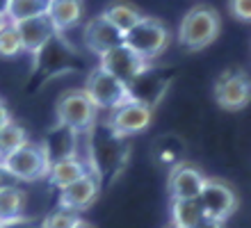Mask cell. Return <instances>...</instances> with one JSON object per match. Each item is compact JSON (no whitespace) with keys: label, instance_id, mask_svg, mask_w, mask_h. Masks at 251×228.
Masks as SVG:
<instances>
[{"label":"cell","instance_id":"f1b7e54d","mask_svg":"<svg viewBox=\"0 0 251 228\" xmlns=\"http://www.w3.org/2000/svg\"><path fill=\"white\" fill-rule=\"evenodd\" d=\"M165 228H180V226H178V224H174V222H169Z\"/></svg>","mask_w":251,"mask_h":228},{"label":"cell","instance_id":"7a4b0ae2","mask_svg":"<svg viewBox=\"0 0 251 228\" xmlns=\"http://www.w3.org/2000/svg\"><path fill=\"white\" fill-rule=\"evenodd\" d=\"M96 105L92 103V98L85 94V89H69L64 91L57 103H55V117L57 124L69 130L71 135H82L89 132L96 124Z\"/></svg>","mask_w":251,"mask_h":228},{"label":"cell","instance_id":"8fae6325","mask_svg":"<svg viewBox=\"0 0 251 228\" xmlns=\"http://www.w3.org/2000/svg\"><path fill=\"white\" fill-rule=\"evenodd\" d=\"M82 41H85L89 52H94L96 57H103L107 51H112V48L124 44V34L103 14H99V16H94V19H89L85 23Z\"/></svg>","mask_w":251,"mask_h":228},{"label":"cell","instance_id":"44dd1931","mask_svg":"<svg viewBox=\"0 0 251 228\" xmlns=\"http://www.w3.org/2000/svg\"><path fill=\"white\" fill-rule=\"evenodd\" d=\"M23 144H27L25 130H23L16 121H9V124L0 130V162L7 160L12 153H16Z\"/></svg>","mask_w":251,"mask_h":228},{"label":"cell","instance_id":"52a82bcc","mask_svg":"<svg viewBox=\"0 0 251 228\" xmlns=\"http://www.w3.org/2000/svg\"><path fill=\"white\" fill-rule=\"evenodd\" d=\"M153 121V110L146 105L137 103V101H126L117 110H112V117L107 121V130L112 132L117 139H126V137H135L139 132H144Z\"/></svg>","mask_w":251,"mask_h":228},{"label":"cell","instance_id":"2e32d148","mask_svg":"<svg viewBox=\"0 0 251 228\" xmlns=\"http://www.w3.org/2000/svg\"><path fill=\"white\" fill-rule=\"evenodd\" d=\"M89 169L78 155H66V157H60V160H55L53 167H50V174H48V182L57 189H64L69 187L71 182L80 180V178L89 174Z\"/></svg>","mask_w":251,"mask_h":228},{"label":"cell","instance_id":"8992f818","mask_svg":"<svg viewBox=\"0 0 251 228\" xmlns=\"http://www.w3.org/2000/svg\"><path fill=\"white\" fill-rule=\"evenodd\" d=\"M85 94L92 98V103L96 105V110H117L119 105H124L126 101H130L128 87L117 80L114 76H110L107 71H103L100 66H96L85 82Z\"/></svg>","mask_w":251,"mask_h":228},{"label":"cell","instance_id":"7c38bea8","mask_svg":"<svg viewBox=\"0 0 251 228\" xmlns=\"http://www.w3.org/2000/svg\"><path fill=\"white\" fill-rule=\"evenodd\" d=\"M99 192H100V176L96 171H89L80 180L60 189V208L71 210V212H82L99 199Z\"/></svg>","mask_w":251,"mask_h":228},{"label":"cell","instance_id":"9c48e42d","mask_svg":"<svg viewBox=\"0 0 251 228\" xmlns=\"http://www.w3.org/2000/svg\"><path fill=\"white\" fill-rule=\"evenodd\" d=\"M99 66L128 87L139 73H144L151 64L139 57L135 51H130L126 44H121L117 48H112V51H107L103 57H99Z\"/></svg>","mask_w":251,"mask_h":228},{"label":"cell","instance_id":"5bb4252c","mask_svg":"<svg viewBox=\"0 0 251 228\" xmlns=\"http://www.w3.org/2000/svg\"><path fill=\"white\" fill-rule=\"evenodd\" d=\"M167 87H169V80L149 66L144 73H139L137 78L128 85V94H130L132 101H137V103H142L153 110V107H158L160 101L165 98Z\"/></svg>","mask_w":251,"mask_h":228},{"label":"cell","instance_id":"d4e9b609","mask_svg":"<svg viewBox=\"0 0 251 228\" xmlns=\"http://www.w3.org/2000/svg\"><path fill=\"white\" fill-rule=\"evenodd\" d=\"M19 185V180L9 174V171L5 169V164L0 162V189H7V187H16Z\"/></svg>","mask_w":251,"mask_h":228},{"label":"cell","instance_id":"cb8c5ba5","mask_svg":"<svg viewBox=\"0 0 251 228\" xmlns=\"http://www.w3.org/2000/svg\"><path fill=\"white\" fill-rule=\"evenodd\" d=\"M228 14L235 21L251 23V0H228Z\"/></svg>","mask_w":251,"mask_h":228},{"label":"cell","instance_id":"277c9868","mask_svg":"<svg viewBox=\"0 0 251 228\" xmlns=\"http://www.w3.org/2000/svg\"><path fill=\"white\" fill-rule=\"evenodd\" d=\"M169 41H172L169 27L160 19L146 16V14H144V19L139 21L137 25L124 37V44L128 46L130 51L137 52L142 59H146L149 64L169 48Z\"/></svg>","mask_w":251,"mask_h":228},{"label":"cell","instance_id":"83f0119b","mask_svg":"<svg viewBox=\"0 0 251 228\" xmlns=\"http://www.w3.org/2000/svg\"><path fill=\"white\" fill-rule=\"evenodd\" d=\"M73 228H92V226H89V224H87V222H82V219H80V222L75 224V226H73Z\"/></svg>","mask_w":251,"mask_h":228},{"label":"cell","instance_id":"484cf974","mask_svg":"<svg viewBox=\"0 0 251 228\" xmlns=\"http://www.w3.org/2000/svg\"><path fill=\"white\" fill-rule=\"evenodd\" d=\"M194 228H224V222H217V219H212V217H203Z\"/></svg>","mask_w":251,"mask_h":228},{"label":"cell","instance_id":"603a6c76","mask_svg":"<svg viewBox=\"0 0 251 228\" xmlns=\"http://www.w3.org/2000/svg\"><path fill=\"white\" fill-rule=\"evenodd\" d=\"M80 222L78 212H71V210H64V208H57L53 212H48L41 222V228H73L75 224Z\"/></svg>","mask_w":251,"mask_h":228},{"label":"cell","instance_id":"f546056e","mask_svg":"<svg viewBox=\"0 0 251 228\" xmlns=\"http://www.w3.org/2000/svg\"><path fill=\"white\" fill-rule=\"evenodd\" d=\"M5 23V14H2V9H0V25Z\"/></svg>","mask_w":251,"mask_h":228},{"label":"cell","instance_id":"4316f807","mask_svg":"<svg viewBox=\"0 0 251 228\" xmlns=\"http://www.w3.org/2000/svg\"><path fill=\"white\" fill-rule=\"evenodd\" d=\"M12 121V114H9V110H7V105L2 103V98H0V130L5 128L7 124Z\"/></svg>","mask_w":251,"mask_h":228},{"label":"cell","instance_id":"9a60e30c","mask_svg":"<svg viewBox=\"0 0 251 228\" xmlns=\"http://www.w3.org/2000/svg\"><path fill=\"white\" fill-rule=\"evenodd\" d=\"M82 14H85V0H50L46 16L60 34L78 25Z\"/></svg>","mask_w":251,"mask_h":228},{"label":"cell","instance_id":"ba28073f","mask_svg":"<svg viewBox=\"0 0 251 228\" xmlns=\"http://www.w3.org/2000/svg\"><path fill=\"white\" fill-rule=\"evenodd\" d=\"M199 201H201L203 215L212 217L217 222H226L238 210V194H235V189L228 182L217 180V178H208Z\"/></svg>","mask_w":251,"mask_h":228},{"label":"cell","instance_id":"5b68a950","mask_svg":"<svg viewBox=\"0 0 251 228\" xmlns=\"http://www.w3.org/2000/svg\"><path fill=\"white\" fill-rule=\"evenodd\" d=\"M215 101L222 110L238 112L251 103V76L245 69H226L215 80Z\"/></svg>","mask_w":251,"mask_h":228},{"label":"cell","instance_id":"4dcf8cb0","mask_svg":"<svg viewBox=\"0 0 251 228\" xmlns=\"http://www.w3.org/2000/svg\"><path fill=\"white\" fill-rule=\"evenodd\" d=\"M0 228H5V226H2V224H0Z\"/></svg>","mask_w":251,"mask_h":228},{"label":"cell","instance_id":"6da1fadb","mask_svg":"<svg viewBox=\"0 0 251 228\" xmlns=\"http://www.w3.org/2000/svg\"><path fill=\"white\" fill-rule=\"evenodd\" d=\"M222 32L219 12L210 5H194L187 9L178 25V44L190 52L203 51Z\"/></svg>","mask_w":251,"mask_h":228},{"label":"cell","instance_id":"e0dca14e","mask_svg":"<svg viewBox=\"0 0 251 228\" xmlns=\"http://www.w3.org/2000/svg\"><path fill=\"white\" fill-rule=\"evenodd\" d=\"M27 194L16 185V187L0 189V224L9 228L12 224H19L23 219V208H25Z\"/></svg>","mask_w":251,"mask_h":228},{"label":"cell","instance_id":"30bf717a","mask_svg":"<svg viewBox=\"0 0 251 228\" xmlns=\"http://www.w3.org/2000/svg\"><path fill=\"white\" fill-rule=\"evenodd\" d=\"M208 178L190 162H176L169 169L167 178V192L172 196V201L178 199H199L203 192Z\"/></svg>","mask_w":251,"mask_h":228},{"label":"cell","instance_id":"d6986e66","mask_svg":"<svg viewBox=\"0 0 251 228\" xmlns=\"http://www.w3.org/2000/svg\"><path fill=\"white\" fill-rule=\"evenodd\" d=\"M50 0H5L2 14L7 21L21 23V21L34 19V16H44L48 12Z\"/></svg>","mask_w":251,"mask_h":228},{"label":"cell","instance_id":"4fadbf2b","mask_svg":"<svg viewBox=\"0 0 251 228\" xmlns=\"http://www.w3.org/2000/svg\"><path fill=\"white\" fill-rule=\"evenodd\" d=\"M16 30H19L21 44H23V52H30L34 57H39L44 48L57 37V30L46 14L21 21V23H16Z\"/></svg>","mask_w":251,"mask_h":228},{"label":"cell","instance_id":"ac0fdd59","mask_svg":"<svg viewBox=\"0 0 251 228\" xmlns=\"http://www.w3.org/2000/svg\"><path fill=\"white\" fill-rule=\"evenodd\" d=\"M103 16H105L110 23H112L117 30H119L121 34H128L132 30V27L137 25L139 21L144 19V14L139 12L135 5H130V2H124V0H119V2H112V5L105 7V12H103Z\"/></svg>","mask_w":251,"mask_h":228},{"label":"cell","instance_id":"7402d4cb","mask_svg":"<svg viewBox=\"0 0 251 228\" xmlns=\"http://www.w3.org/2000/svg\"><path fill=\"white\" fill-rule=\"evenodd\" d=\"M23 52V44H21L16 23L7 21L0 25V57H16Z\"/></svg>","mask_w":251,"mask_h":228},{"label":"cell","instance_id":"ffe728a7","mask_svg":"<svg viewBox=\"0 0 251 228\" xmlns=\"http://www.w3.org/2000/svg\"><path fill=\"white\" fill-rule=\"evenodd\" d=\"M203 208L199 199H178L172 201V222L180 228H194L203 219Z\"/></svg>","mask_w":251,"mask_h":228},{"label":"cell","instance_id":"3957f363","mask_svg":"<svg viewBox=\"0 0 251 228\" xmlns=\"http://www.w3.org/2000/svg\"><path fill=\"white\" fill-rule=\"evenodd\" d=\"M2 164L19 182H34L48 178L50 167H53V155L48 151V144L27 142L7 160H2Z\"/></svg>","mask_w":251,"mask_h":228}]
</instances>
